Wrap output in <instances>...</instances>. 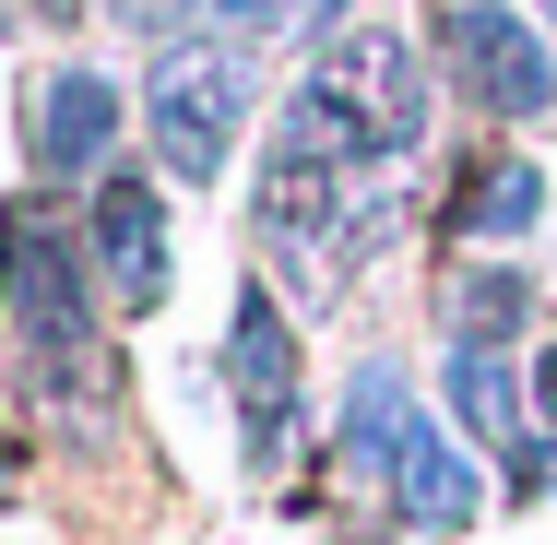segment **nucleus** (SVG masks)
Wrapping results in <instances>:
<instances>
[{
    "label": "nucleus",
    "mask_w": 557,
    "mask_h": 545,
    "mask_svg": "<svg viewBox=\"0 0 557 545\" xmlns=\"http://www.w3.org/2000/svg\"><path fill=\"white\" fill-rule=\"evenodd\" d=\"M0 309H12L48 392H96V368H108L96 356V249L72 237L60 202H12L0 214Z\"/></svg>",
    "instance_id": "obj_1"
},
{
    "label": "nucleus",
    "mask_w": 557,
    "mask_h": 545,
    "mask_svg": "<svg viewBox=\"0 0 557 545\" xmlns=\"http://www.w3.org/2000/svg\"><path fill=\"white\" fill-rule=\"evenodd\" d=\"M344 462H356V474H380V486H392V510H404L416 534H462V522L486 510L474 462L440 438V416H428L392 368H356V392H344Z\"/></svg>",
    "instance_id": "obj_2"
},
{
    "label": "nucleus",
    "mask_w": 557,
    "mask_h": 545,
    "mask_svg": "<svg viewBox=\"0 0 557 545\" xmlns=\"http://www.w3.org/2000/svg\"><path fill=\"white\" fill-rule=\"evenodd\" d=\"M285 119L309 143H333L344 166H392V154L428 143V72H416L404 36H333L321 72L285 96Z\"/></svg>",
    "instance_id": "obj_3"
},
{
    "label": "nucleus",
    "mask_w": 557,
    "mask_h": 545,
    "mask_svg": "<svg viewBox=\"0 0 557 545\" xmlns=\"http://www.w3.org/2000/svg\"><path fill=\"white\" fill-rule=\"evenodd\" d=\"M143 119H154V154L166 178H225L237 131H249V72L225 48H166L154 84H143Z\"/></svg>",
    "instance_id": "obj_4"
},
{
    "label": "nucleus",
    "mask_w": 557,
    "mask_h": 545,
    "mask_svg": "<svg viewBox=\"0 0 557 545\" xmlns=\"http://www.w3.org/2000/svg\"><path fill=\"white\" fill-rule=\"evenodd\" d=\"M225 392H237V416H249V462L273 474L285 438H297V332H285V309H273L261 285H249L237 321H225Z\"/></svg>",
    "instance_id": "obj_5"
},
{
    "label": "nucleus",
    "mask_w": 557,
    "mask_h": 545,
    "mask_svg": "<svg viewBox=\"0 0 557 545\" xmlns=\"http://www.w3.org/2000/svg\"><path fill=\"white\" fill-rule=\"evenodd\" d=\"M24 154H36V178H108V154H119V84L84 72V60L36 72V84H24Z\"/></svg>",
    "instance_id": "obj_6"
},
{
    "label": "nucleus",
    "mask_w": 557,
    "mask_h": 545,
    "mask_svg": "<svg viewBox=\"0 0 557 545\" xmlns=\"http://www.w3.org/2000/svg\"><path fill=\"white\" fill-rule=\"evenodd\" d=\"M84 237H96V273H108L119 309H166L178 261H166V190H154V178L108 166V178H96V214H84Z\"/></svg>",
    "instance_id": "obj_7"
},
{
    "label": "nucleus",
    "mask_w": 557,
    "mask_h": 545,
    "mask_svg": "<svg viewBox=\"0 0 557 545\" xmlns=\"http://www.w3.org/2000/svg\"><path fill=\"white\" fill-rule=\"evenodd\" d=\"M450 60H462V84H474V96H486L498 119H534V108L557 96L546 48H534L510 12H486V0H474V12H450Z\"/></svg>",
    "instance_id": "obj_8"
},
{
    "label": "nucleus",
    "mask_w": 557,
    "mask_h": 545,
    "mask_svg": "<svg viewBox=\"0 0 557 545\" xmlns=\"http://www.w3.org/2000/svg\"><path fill=\"white\" fill-rule=\"evenodd\" d=\"M450 416H462V438H486V450H522V380H510L498 344H450Z\"/></svg>",
    "instance_id": "obj_9"
},
{
    "label": "nucleus",
    "mask_w": 557,
    "mask_h": 545,
    "mask_svg": "<svg viewBox=\"0 0 557 545\" xmlns=\"http://www.w3.org/2000/svg\"><path fill=\"white\" fill-rule=\"evenodd\" d=\"M534 214H546V178H534L522 154H486V166H474V190L450 202V225H462V237H522Z\"/></svg>",
    "instance_id": "obj_10"
},
{
    "label": "nucleus",
    "mask_w": 557,
    "mask_h": 545,
    "mask_svg": "<svg viewBox=\"0 0 557 545\" xmlns=\"http://www.w3.org/2000/svg\"><path fill=\"white\" fill-rule=\"evenodd\" d=\"M522 321H534V285H522V273L474 261V273L450 285V344H510Z\"/></svg>",
    "instance_id": "obj_11"
},
{
    "label": "nucleus",
    "mask_w": 557,
    "mask_h": 545,
    "mask_svg": "<svg viewBox=\"0 0 557 545\" xmlns=\"http://www.w3.org/2000/svg\"><path fill=\"white\" fill-rule=\"evenodd\" d=\"M237 36H297V24H333L344 0H214Z\"/></svg>",
    "instance_id": "obj_12"
},
{
    "label": "nucleus",
    "mask_w": 557,
    "mask_h": 545,
    "mask_svg": "<svg viewBox=\"0 0 557 545\" xmlns=\"http://www.w3.org/2000/svg\"><path fill=\"white\" fill-rule=\"evenodd\" d=\"M510 486H522V498H546V486H557V438H534V450H510Z\"/></svg>",
    "instance_id": "obj_13"
},
{
    "label": "nucleus",
    "mask_w": 557,
    "mask_h": 545,
    "mask_svg": "<svg viewBox=\"0 0 557 545\" xmlns=\"http://www.w3.org/2000/svg\"><path fill=\"white\" fill-rule=\"evenodd\" d=\"M534 404H546V416H557V344H546V368H534Z\"/></svg>",
    "instance_id": "obj_14"
},
{
    "label": "nucleus",
    "mask_w": 557,
    "mask_h": 545,
    "mask_svg": "<svg viewBox=\"0 0 557 545\" xmlns=\"http://www.w3.org/2000/svg\"><path fill=\"white\" fill-rule=\"evenodd\" d=\"M0 498H12V438H0Z\"/></svg>",
    "instance_id": "obj_15"
}]
</instances>
